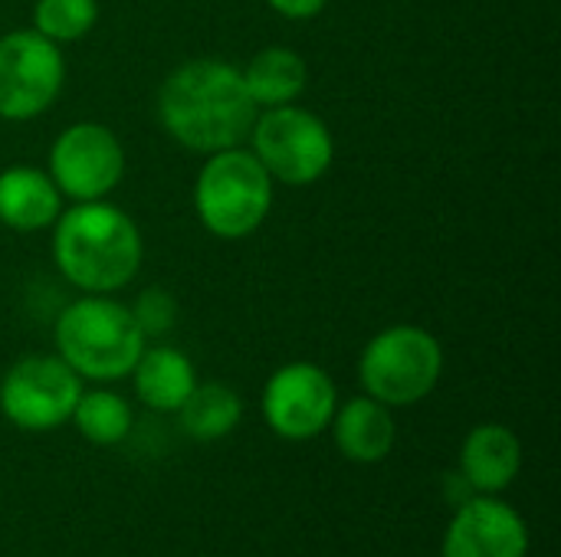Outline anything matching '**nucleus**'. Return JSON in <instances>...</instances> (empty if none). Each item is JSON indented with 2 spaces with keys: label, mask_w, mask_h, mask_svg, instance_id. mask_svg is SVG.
I'll use <instances>...</instances> for the list:
<instances>
[{
  "label": "nucleus",
  "mask_w": 561,
  "mask_h": 557,
  "mask_svg": "<svg viewBox=\"0 0 561 557\" xmlns=\"http://www.w3.org/2000/svg\"><path fill=\"white\" fill-rule=\"evenodd\" d=\"M201 223L220 240H243L266 220L273 207V177L256 154L227 148L210 154L194 187Z\"/></svg>",
  "instance_id": "4"
},
{
  "label": "nucleus",
  "mask_w": 561,
  "mask_h": 557,
  "mask_svg": "<svg viewBox=\"0 0 561 557\" xmlns=\"http://www.w3.org/2000/svg\"><path fill=\"white\" fill-rule=\"evenodd\" d=\"M243 85L250 92V98L266 108L276 105H289L302 89H306V62L299 59V53L286 49V46H270L260 49L250 66L243 69Z\"/></svg>",
  "instance_id": "16"
},
{
  "label": "nucleus",
  "mask_w": 561,
  "mask_h": 557,
  "mask_svg": "<svg viewBox=\"0 0 561 557\" xmlns=\"http://www.w3.org/2000/svg\"><path fill=\"white\" fill-rule=\"evenodd\" d=\"M250 135L256 161L266 167L270 177L289 187H306L319 181L335 154L325 121L306 108H296L293 102L276 105L263 118H256Z\"/></svg>",
  "instance_id": "6"
},
{
  "label": "nucleus",
  "mask_w": 561,
  "mask_h": 557,
  "mask_svg": "<svg viewBox=\"0 0 561 557\" xmlns=\"http://www.w3.org/2000/svg\"><path fill=\"white\" fill-rule=\"evenodd\" d=\"M329 427H332L339 453L348 463H358V466L381 463L394 450V440H398L391 407L378 404L368 394L335 407V417H332Z\"/></svg>",
  "instance_id": "13"
},
{
  "label": "nucleus",
  "mask_w": 561,
  "mask_h": 557,
  "mask_svg": "<svg viewBox=\"0 0 561 557\" xmlns=\"http://www.w3.org/2000/svg\"><path fill=\"white\" fill-rule=\"evenodd\" d=\"M276 13L289 16V20H309L316 16L329 0H266Z\"/></svg>",
  "instance_id": "21"
},
{
  "label": "nucleus",
  "mask_w": 561,
  "mask_h": 557,
  "mask_svg": "<svg viewBox=\"0 0 561 557\" xmlns=\"http://www.w3.org/2000/svg\"><path fill=\"white\" fill-rule=\"evenodd\" d=\"M69 420L76 423L79 437H85L95 446H118L135 423L128 401L115 391H82Z\"/></svg>",
  "instance_id": "18"
},
{
  "label": "nucleus",
  "mask_w": 561,
  "mask_h": 557,
  "mask_svg": "<svg viewBox=\"0 0 561 557\" xmlns=\"http://www.w3.org/2000/svg\"><path fill=\"white\" fill-rule=\"evenodd\" d=\"M243 404L227 384H197L191 397L178 407L181 430L197 443H217L240 427Z\"/></svg>",
  "instance_id": "17"
},
{
  "label": "nucleus",
  "mask_w": 561,
  "mask_h": 557,
  "mask_svg": "<svg viewBox=\"0 0 561 557\" xmlns=\"http://www.w3.org/2000/svg\"><path fill=\"white\" fill-rule=\"evenodd\" d=\"M131 315L141 328V335L154 338V335H164L174 328L178 322V302L164 292V289H148L138 295V302L131 305Z\"/></svg>",
  "instance_id": "20"
},
{
  "label": "nucleus",
  "mask_w": 561,
  "mask_h": 557,
  "mask_svg": "<svg viewBox=\"0 0 561 557\" xmlns=\"http://www.w3.org/2000/svg\"><path fill=\"white\" fill-rule=\"evenodd\" d=\"M158 115L174 141L201 154H217L240 148L253 131L256 102L250 98L240 69L217 59H194L164 79Z\"/></svg>",
  "instance_id": "1"
},
{
  "label": "nucleus",
  "mask_w": 561,
  "mask_h": 557,
  "mask_svg": "<svg viewBox=\"0 0 561 557\" xmlns=\"http://www.w3.org/2000/svg\"><path fill=\"white\" fill-rule=\"evenodd\" d=\"M529 525L500 496H473L454 509L440 557H526Z\"/></svg>",
  "instance_id": "11"
},
{
  "label": "nucleus",
  "mask_w": 561,
  "mask_h": 557,
  "mask_svg": "<svg viewBox=\"0 0 561 557\" xmlns=\"http://www.w3.org/2000/svg\"><path fill=\"white\" fill-rule=\"evenodd\" d=\"M49 177L59 194L72 200H102L125 174V151L118 138L95 121L66 128L49 151Z\"/></svg>",
  "instance_id": "10"
},
{
  "label": "nucleus",
  "mask_w": 561,
  "mask_h": 557,
  "mask_svg": "<svg viewBox=\"0 0 561 557\" xmlns=\"http://www.w3.org/2000/svg\"><path fill=\"white\" fill-rule=\"evenodd\" d=\"M53 259L85 292H115L141 266V233L128 213L102 200H82L56 217Z\"/></svg>",
  "instance_id": "2"
},
{
  "label": "nucleus",
  "mask_w": 561,
  "mask_h": 557,
  "mask_svg": "<svg viewBox=\"0 0 561 557\" xmlns=\"http://www.w3.org/2000/svg\"><path fill=\"white\" fill-rule=\"evenodd\" d=\"M62 207V194L36 167H7L0 174V223L10 230L30 233L56 223Z\"/></svg>",
  "instance_id": "14"
},
{
  "label": "nucleus",
  "mask_w": 561,
  "mask_h": 557,
  "mask_svg": "<svg viewBox=\"0 0 561 557\" xmlns=\"http://www.w3.org/2000/svg\"><path fill=\"white\" fill-rule=\"evenodd\" d=\"M444 374L440 341L417 325H394L375 335L358 361L368 397L385 407H411L431 397Z\"/></svg>",
  "instance_id": "5"
},
{
  "label": "nucleus",
  "mask_w": 561,
  "mask_h": 557,
  "mask_svg": "<svg viewBox=\"0 0 561 557\" xmlns=\"http://www.w3.org/2000/svg\"><path fill=\"white\" fill-rule=\"evenodd\" d=\"M523 469V443L503 423H480L460 446V476L477 496H500Z\"/></svg>",
  "instance_id": "12"
},
{
  "label": "nucleus",
  "mask_w": 561,
  "mask_h": 557,
  "mask_svg": "<svg viewBox=\"0 0 561 557\" xmlns=\"http://www.w3.org/2000/svg\"><path fill=\"white\" fill-rule=\"evenodd\" d=\"M131 378H135V394L141 397V404L158 414H178V407L197 387L191 358L168 345L145 348L138 364L131 368Z\"/></svg>",
  "instance_id": "15"
},
{
  "label": "nucleus",
  "mask_w": 561,
  "mask_h": 557,
  "mask_svg": "<svg viewBox=\"0 0 561 557\" xmlns=\"http://www.w3.org/2000/svg\"><path fill=\"white\" fill-rule=\"evenodd\" d=\"M59 358L89 381L128 378L145 351V335L128 305L89 295L62 309L56 318Z\"/></svg>",
  "instance_id": "3"
},
{
  "label": "nucleus",
  "mask_w": 561,
  "mask_h": 557,
  "mask_svg": "<svg viewBox=\"0 0 561 557\" xmlns=\"http://www.w3.org/2000/svg\"><path fill=\"white\" fill-rule=\"evenodd\" d=\"M62 56L53 39L36 30L7 33L0 39V118L26 121L46 112L62 89Z\"/></svg>",
  "instance_id": "8"
},
{
  "label": "nucleus",
  "mask_w": 561,
  "mask_h": 557,
  "mask_svg": "<svg viewBox=\"0 0 561 557\" xmlns=\"http://www.w3.org/2000/svg\"><path fill=\"white\" fill-rule=\"evenodd\" d=\"M79 394L82 378L62 358L33 355L3 374L0 414L26 433H49L69 423Z\"/></svg>",
  "instance_id": "7"
},
{
  "label": "nucleus",
  "mask_w": 561,
  "mask_h": 557,
  "mask_svg": "<svg viewBox=\"0 0 561 557\" xmlns=\"http://www.w3.org/2000/svg\"><path fill=\"white\" fill-rule=\"evenodd\" d=\"M263 420L266 427L289 443H306L316 440L319 433L329 430L339 394L332 378L309 361H296L279 368L266 387H263Z\"/></svg>",
  "instance_id": "9"
},
{
  "label": "nucleus",
  "mask_w": 561,
  "mask_h": 557,
  "mask_svg": "<svg viewBox=\"0 0 561 557\" xmlns=\"http://www.w3.org/2000/svg\"><path fill=\"white\" fill-rule=\"evenodd\" d=\"M99 16L95 0H39L33 10L36 33L53 43H72L82 39Z\"/></svg>",
  "instance_id": "19"
}]
</instances>
